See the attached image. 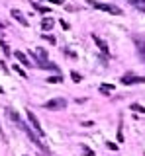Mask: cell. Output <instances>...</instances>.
I'll use <instances>...</instances> for the list:
<instances>
[{
    "label": "cell",
    "mask_w": 145,
    "mask_h": 156,
    "mask_svg": "<svg viewBox=\"0 0 145 156\" xmlns=\"http://www.w3.org/2000/svg\"><path fill=\"white\" fill-rule=\"evenodd\" d=\"M32 6L35 8V10H39L41 14H47V12H49V8H45V6H39V4H37V2H32Z\"/></svg>",
    "instance_id": "obj_14"
},
{
    "label": "cell",
    "mask_w": 145,
    "mask_h": 156,
    "mask_svg": "<svg viewBox=\"0 0 145 156\" xmlns=\"http://www.w3.org/2000/svg\"><path fill=\"white\" fill-rule=\"evenodd\" d=\"M129 4H133V6H139V8H143L145 6V0H128Z\"/></svg>",
    "instance_id": "obj_15"
},
{
    "label": "cell",
    "mask_w": 145,
    "mask_h": 156,
    "mask_svg": "<svg viewBox=\"0 0 145 156\" xmlns=\"http://www.w3.org/2000/svg\"><path fill=\"white\" fill-rule=\"evenodd\" d=\"M28 121H30V125L35 129V133L39 135V136H43V129H41V125H39V119L35 117V113H33V111H28Z\"/></svg>",
    "instance_id": "obj_5"
},
{
    "label": "cell",
    "mask_w": 145,
    "mask_h": 156,
    "mask_svg": "<svg viewBox=\"0 0 145 156\" xmlns=\"http://www.w3.org/2000/svg\"><path fill=\"white\" fill-rule=\"evenodd\" d=\"M14 70H16V72H18L20 76H26V72H24V70H22V68L18 66V65H14Z\"/></svg>",
    "instance_id": "obj_19"
},
{
    "label": "cell",
    "mask_w": 145,
    "mask_h": 156,
    "mask_svg": "<svg viewBox=\"0 0 145 156\" xmlns=\"http://www.w3.org/2000/svg\"><path fill=\"white\" fill-rule=\"evenodd\" d=\"M88 4L96 10H104V12L114 14V16H120V14H122V10L116 6V4H106V2H98V0H88Z\"/></svg>",
    "instance_id": "obj_1"
},
{
    "label": "cell",
    "mask_w": 145,
    "mask_h": 156,
    "mask_svg": "<svg viewBox=\"0 0 145 156\" xmlns=\"http://www.w3.org/2000/svg\"><path fill=\"white\" fill-rule=\"evenodd\" d=\"M71 78H72V80H75V82H80V80H83V76H80L79 72H75V70L71 72Z\"/></svg>",
    "instance_id": "obj_17"
},
{
    "label": "cell",
    "mask_w": 145,
    "mask_h": 156,
    "mask_svg": "<svg viewBox=\"0 0 145 156\" xmlns=\"http://www.w3.org/2000/svg\"><path fill=\"white\" fill-rule=\"evenodd\" d=\"M10 14H12V18H14V20H16V22H20V23H22V26H28V20H26V18H24V14L20 12V10H16V8H14V10H12V12H10Z\"/></svg>",
    "instance_id": "obj_8"
},
{
    "label": "cell",
    "mask_w": 145,
    "mask_h": 156,
    "mask_svg": "<svg viewBox=\"0 0 145 156\" xmlns=\"http://www.w3.org/2000/svg\"><path fill=\"white\" fill-rule=\"evenodd\" d=\"M39 66H41V68H47V70H55V72H59V66L53 65V62H49V61L43 62V65H39Z\"/></svg>",
    "instance_id": "obj_11"
},
{
    "label": "cell",
    "mask_w": 145,
    "mask_h": 156,
    "mask_svg": "<svg viewBox=\"0 0 145 156\" xmlns=\"http://www.w3.org/2000/svg\"><path fill=\"white\" fill-rule=\"evenodd\" d=\"M47 82H49V84H59V82H63V78H61V74H55V76L47 78Z\"/></svg>",
    "instance_id": "obj_12"
},
{
    "label": "cell",
    "mask_w": 145,
    "mask_h": 156,
    "mask_svg": "<svg viewBox=\"0 0 145 156\" xmlns=\"http://www.w3.org/2000/svg\"><path fill=\"white\" fill-rule=\"evenodd\" d=\"M53 23H55L53 18H43L41 20V29H43V31H49V29L53 27Z\"/></svg>",
    "instance_id": "obj_10"
},
{
    "label": "cell",
    "mask_w": 145,
    "mask_h": 156,
    "mask_svg": "<svg viewBox=\"0 0 145 156\" xmlns=\"http://www.w3.org/2000/svg\"><path fill=\"white\" fill-rule=\"evenodd\" d=\"M0 94H4V90H2V86H0Z\"/></svg>",
    "instance_id": "obj_23"
},
{
    "label": "cell",
    "mask_w": 145,
    "mask_h": 156,
    "mask_svg": "<svg viewBox=\"0 0 145 156\" xmlns=\"http://www.w3.org/2000/svg\"><path fill=\"white\" fill-rule=\"evenodd\" d=\"M106 146H108V148H112V150H116V148H118V146H116L114 143H106Z\"/></svg>",
    "instance_id": "obj_21"
},
{
    "label": "cell",
    "mask_w": 145,
    "mask_h": 156,
    "mask_svg": "<svg viewBox=\"0 0 145 156\" xmlns=\"http://www.w3.org/2000/svg\"><path fill=\"white\" fill-rule=\"evenodd\" d=\"M33 57L37 58V66L39 65H43V62H47V51L45 49H41V47H37V49H33Z\"/></svg>",
    "instance_id": "obj_6"
},
{
    "label": "cell",
    "mask_w": 145,
    "mask_h": 156,
    "mask_svg": "<svg viewBox=\"0 0 145 156\" xmlns=\"http://www.w3.org/2000/svg\"><path fill=\"white\" fill-rule=\"evenodd\" d=\"M43 39H47L49 43H55V37H51V35H45V33H43Z\"/></svg>",
    "instance_id": "obj_20"
},
{
    "label": "cell",
    "mask_w": 145,
    "mask_h": 156,
    "mask_svg": "<svg viewBox=\"0 0 145 156\" xmlns=\"http://www.w3.org/2000/svg\"><path fill=\"white\" fill-rule=\"evenodd\" d=\"M47 109H65L67 107V100L65 98H55V100H49L45 104Z\"/></svg>",
    "instance_id": "obj_4"
},
{
    "label": "cell",
    "mask_w": 145,
    "mask_h": 156,
    "mask_svg": "<svg viewBox=\"0 0 145 156\" xmlns=\"http://www.w3.org/2000/svg\"><path fill=\"white\" fill-rule=\"evenodd\" d=\"M122 84L129 86V84H145V76H135L133 72H128V74L122 76Z\"/></svg>",
    "instance_id": "obj_2"
},
{
    "label": "cell",
    "mask_w": 145,
    "mask_h": 156,
    "mask_svg": "<svg viewBox=\"0 0 145 156\" xmlns=\"http://www.w3.org/2000/svg\"><path fill=\"white\" fill-rule=\"evenodd\" d=\"M47 2H51V4H57V6H59V4H63V0H47Z\"/></svg>",
    "instance_id": "obj_22"
},
{
    "label": "cell",
    "mask_w": 145,
    "mask_h": 156,
    "mask_svg": "<svg viewBox=\"0 0 145 156\" xmlns=\"http://www.w3.org/2000/svg\"><path fill=\"white\" fill-rule=\"evenodd\" d=\"M92 39H94V43H96V45H98V49H100V51H102L104 55H108V53H110V49H108V43H106L104 39H100L98 35H96V33H92Z\"/></svg>",
    "instance_id": "obj_7"
},
{
    "label": "cell",
    "mask_w": 145,
    "mask_h": 156,
    "mask_svg": "<svg viewBox=\"0 0 145 156\" xmlns=\"http://www.w3.org/2000/svg\"><path fill=\"white\" fill-rule=\"evenodd\" d=\"M0 27H4V23H2V22H0Z\"/></svg>",
    "instance_id": "obj_24"
},
{
    "label": "cell",
    "mask_w": 145,
    "mask_h": 156,
    "mask_svg": "<svg viewBox=\"0 0 145 156\" xmlns=\"http://www.w3.org/2000/svg\"><path fill=\"white\" fill-rule=\"evenodd\" d=\"M0 45H2V49H4V55H6V57H8V55H10V47H8V45H6V43H4V41H2V39H0Z\"/></svg>",
    "instance_id": "obj_18"
},
{
    "label": "cell",
    "mask_w": 145,
    "mask_h": 156,
    "mask_svg": "<svg viewBox=\"0 0 145 156\" xmlns=\"http://www.w3.org/2000/svg\"><path fill=\"white\" fill-rule=\"evenodd\" d=\"M133 43H135V49H137L139 58H141L143 65H145V39L139 37V35H133Z\"/></svg>",
    "instance_id": "obj_3"
},
{
    "label": "cell",
    "mask_w": 145,
    "mask_h": 156,
    "mask_svg": "<svg viewBox=\"0 0 145 156\" xmlns=\"http://www.w3.org/2000/svg\"><path fill=\"white\" fill-rule=\"evenodd\" d=\"M112 90H114V86H110V84H102V86H100V92H102V94H106V96H108Z\"/></svg>",
    "instance_id": "obj_13"
},
{
    "label": "cell",
    "mask_w": 145,
    "mask_h": 156,
    "mask_svg": "<svg viewBox=\"0 0 145 156\" xmlns=\"http://www.w3.org/2000/svg\"><path fill=\"white\" fill-rule=\"evenodd\" d=\"M132 109H133V111H137V113H143L145 107H143V105H139V104H132Z\"/></svg>",
    "instance_id": "obj_16"
},
{
    "label": "cell",
    "mask_w": 145,
    "mask_h": 156,
    "mask_svg": "<svg viewBox=\"0 0 145 156\" xmlns=\"http://www.w3.org/2000/svg\"><path fill=\"white\" fill-rule=\"evenodd\" d=\"M14 57H16V58H18V61H20V62H22V65H26V66H33V65H32V62H30V58H28L26 55H24V53H22V51H16V53H14Z\"/></svg>",
    "instance_id": "obj_9"
}]
</instances>
